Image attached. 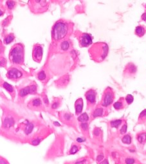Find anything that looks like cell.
<instances>
[{
    "mask_svg": "<svg viewBox=\"0 0 146 164\" xmlns=\"http://www.w3.org/2000/svg\"><path fill=\"white\" fill-rule=\"evenodd\" d=\"M113 99H114V93H113L112 89L108 88L106 89L104 94L102 105L104 107H108L109 106L112 104Z\"/></svg>",
    "mask_w": 146,
    "mask_h": 164,
    "instance_id": "obj_6",
    "label": "cell"
},
{
    "mask_svg": "<svg viewBox=\"0 0 146 164\" xmlns=\"http://www.w3.org/2000/svg\"><path fill=\"white\" fill-rule=\"evenodd\" d=\"M142 20H144V21H146V12L144 13V14H142Z\"/></svg>",
    "mask_w": 146,
    "mask_h": 164,
    "instance_id": "obj_33",
    "label": "cell"
},
{
    "mask_svg": "<svg viewBox=\"0 0 146 164\" xmlns=\"http://www.w3.org/2000/svg\"><path fill=\"white\" fill-rule=\"evenodd\" d=\"M45 78H46V75H45V73L44 71H41V72L39 73V74H38L39 79L41 80H44Z\"/></svg>",
    "mask_w": 146,
    "mask_h": 164,
    "instance_id": "obj_25",
    "label": "cell"
},
{
    "mask_svg": "<svg viewBox=\"0 0 146 164\" xmlns=\"http://www.w3.org/2000/svg\"><path fill=\"white\" fill-rule=\"evenodd\" d=\"M31 106L32 107H34L35 109L38 108L41 106V101L39 99H35L33 101H32L31 102Z\"/></svg>",
    "mask_w": 146,
    "mask_h": 164,
    "instance_id": "obj_15",
    "label": "cell"
},
{
    "mask_svg": "<svg viewBox=\"0 0 146 164\" xmlns=\"http://www.w3.org/2000/svg\"><path fill=\"white\" fill-rule=\"evenodd\" d=\"M75 108L76 115H79L81 113L83 108V101L82 99H79L77 100L75 104Z\"/></svg>",
    "mask_w": 146,
    "mask_h": 164,
    "instance_id": "obj_12",
    "label": "cell"
},
{
    "mask_svg": "<svg viewBox=\"0 0 146 164\" xmlns=\"http://www.w3.org/2000/svg\"><path fill=\"white\" fill-rule=\"evenodd\" d=\"M23 75V73L21 71L16 67L10 68L7 72V77L10 79L16 80L20 79Z\"/></svg>",
    "mask_w": 146,
    "mask_h": 164,
    "instance_id": "obj_8",
    "label": "cell"
},
{
    "mask_svg": "<svg viewBox=\"0 0 146 164\" xmlns=\"http://www.w3.org/2000/svg\"><path fill=\"white\" fill-rule=\"evenodd\" d=\"M146 33V27L144 25H138L135 28V34L139 37H143Z\"/></svg>",
    "mask_w": 146,
    "mask_h": 164,
    "instance_id": "obj_11",
    "label": "cell"
},
{
    "mask_svg": "<svg viewBox=\"0 0 146 164\" xmlns=\"http://www.w3.org/2000/svg\"><path fill=\"white\" fill-rule=\"evenodd\" d=\"M43 46L39 44H35L32 50V57L34 61L37 63H40L43 57Z\"/></svg>",
    "mask_w": 146,
    "mask_h": 164,
    "instance_id": "obj_7",
    "label": "cell"
},
{
    "mask_svg": "<svg viewBox=\"0 0 146 164\" xmlns=\"http://www.w3.org/2000/svg\"><path fill=\"white\" fill-rule=\"evenodd\" d=\"M14 38H15V36H14V34H12V33L9 34L8 35L5 36V39H4L5 44H10L11 43H12L13 40L14 39Z\"/></svg>",
    "mask_w": 146,
    "mask_h": 164,
    "instance_id": "obj_14",
    "label": "cell"
},
{
    "mask_svg": "<svg viewBox=\"0 0 146 164\" xmlns=\"http://www.w3.org/2000/svg\"><path fill=\"white\" fill-rule=\"evenodd\" d=\"M28 7L34 14H41L46 12L49 7L48 0H28Z\"/></svg>",
    "mask_w": 146,
    "mask_h": 164,
    "instance_id": "obj_4",
    "label": "cell"
},
{
    "mask_svg": "<svg viewBox=\"0 0 146 164\" xmlns=\"http://www.w3.org/2000/svg\"><path fill=\"white\" fill-rule=\"evenodd\" d=\"M77 151H78V147H77V146H76V145H74V146H73L72 147V149H70V153L72 154H75V153L77 152Z\"/></svg>",
    "mask_w": 146,
    "mask_h": 164,
    "instance_id": "obj_27",
    "label": "cell"
},
{
    "mask_svg": "<svg viewBox=\"0 0 146 164\" xmlns=\"http://www.w3.org/2000/svg\"><path fill=\"white\" fill-rule=\"evenodd\" d=\"M146 120V109L142 111L140 116H139V122H144Z\"/></svg>",
    "mask_w": 146,
    "mask_h": 164,
    "instance_id": "obj_23",
    "label": "cell"
},
{
    "mask_svg": "<svg viewBox=\"0 0 146 164\" xmlns=\"http://www.w3.org/2000/svg\"><path fill=\"white\" fill-rule=\"evenodd\" d=\"M75 164H83V162H77Z\"/></svg>",
    "mask_w": 146,
    "mask_h": 164,
    "instance_id": "obj_35",
    "label": "cell"
},
{
    "mask_svg": "<svg viewBox=\"0 0 146 164\" xmlns=\"http://www.w3.org/2000/svg\"><path fill=\"white\" fill-rule=\"evenodd\" d=\"M3 87L5 89L7 90V92H8L10 93L14 92V88H13V87L11 84H8L7 82H3Z\"/></svg>",
    "mask_w": 146,
    "mask_h": 164,
    "instance_id": "obj_18",
    "label": "cell"
},
{
    "mask_svg": "<svg viewBox=\"0 0 146 164\" xmlns=\"http://www.w3.org/2000/svg\"><path fill=\"white\" fill-rule=\"evenodd\" d=\"M33 130V125H32L31 124H28L27 125V127H26V133L27 134L28 133H30V132Z\"/></svg>",
    "mask_w": 146,
    "mask_h": 164,
    "instance_id": "obj_26",
    "label": "cell"
},
{
    "mask_svg": "<svg viewBox=\"0 0 146 164\" xmlns=\"http://www.w3.org/2000/svg\"><path fill=\"white\" fill-rule=\"evenodd\" d=\"M103 112H104V110L102 108L96 109L94 111L93 113V117L95 118V117H101V116L103 115Z\"/></svg>",
    "mask_w": 146,
    "mask_h": 164,
    "instance_id": "obj_17",
    "label": "cell"
},
{
    "mask_svg": "<svg viewBox=\"0 0 146 164\" xmlns=\"http://www.w3.org/2000/svg\"><path fill=\"white\" fill-rule=\"evenodd\" d=\"M25 47L22 43H16L12 46L9 52V59L12 64H23Z\"/></svg>",
    "mask_w": 146,
    "mask_h": 164,
    "instance_id": "obj_3",
    "label": "cell"
},
{
    "mask_svg": "<svg viewBox=\"0 0 146 164\" xmlns=\"http://www.w3.org/2000/svg\"><path fill=\"white\" fill-rule=\"evenodd\" d=\"M134 98L131 95H128L126 97V102L128 103V104H130L133 102Z\"/></svg>",
    "mask_w": 146,
    "mask_h": 164,
    "instance_id": "obj_24",
    "label": "cell"
},
{
    "mask_svg": "<svg viewBox=\"0 0 146 164\" xmlns=\"http://www.w3.org/2000/svg\"><path fill=\"white\" fill-rule=\"evenodd\" d=\"M126 163L127 164H133L134 162H135V160H133V159H127L126 160Z\"/></svg>",
    "mask_w": 146,
    "mask_h": 164,
    "instance_id": "obj_30",
    "label": "cell"
},
{
    "mask_svg": "<svg viewBox=\"0 0 146 164\" xmlns=\"http://www.w3.org/2000/svg\"><path fill=\"white\" fill-rule=\"evenodd\" d=\"M126 131H127V125L126 124H124L123 126L121 128V134H124Z\"/></svg>",
    "mask_w": 146,
    "mask_h": 164,
    "instance_id": "obj_29",
    "label": "cell"
},
{
    "mask_svg": "<svg viewBox=\"0 0 146 164\" xmlns=\"http://www.w3.org/2000/svg\"><path fill=\"white\" fill-rule=\"evenodd\" d=\"M91 58L95 62H102L106 59L109 52L108 45L104 42L93 43L88 50Z\"/></svg>",
    "mask_w": 146,
    "mask_h": 164,
    "instance_id": "obj_2",
    "label": "cell"
},
{
    "mask_svg": "<svg viewBox=\"0 0 146 164\" xmlns=\"http://www.w3.org/2000/svg\"><path fill=\"white\" fill-rule=\"evenodd\" d=\"M81 127H82V128H84V130H87V125L86 123H84V124H82V125H81Z\"/></svg>",
    "mask_w": 146,
    "mask_h": 164,
    "instance_id": "obj_32",
    "label": "cell"
},
{
    "mask_svg": "<svg viewBox=\"0 0 146 164\" xmlns=\"http://www.w3.org/2000/svg\"><path fill=\"white\" fill-rule=\"evenodd\" d=\"M126 106V104L124 101H119L116 102L114 104H113V107L116 110H120L124 108Z\"/></svg>",
    "mask_w": 146,
    "mask_h": 164,
    "instance_id": "obj_13",
    "label": "cell"
},
{
    "mask_svg": "<svg viewBox=\"0 0 146 164\" xmlns=\"http://www.w3.org/2000/svg\"><path fill=\"white\" fill-rule=\"evenodd\" d=\"M122 141L123 143H124L126 144H130L131 142V138L129 134L125 135V136L122 138Z\"/></svg>",
    "mask_w": 146,
    "mask_h": 164,
    "instance_id": "obj_22",
    "label": "cell"
},
{
    "mask_svg": "<svg viewBox=\"0 0 146 164\" xmlns=\"http://www.w3.org/2000/svg\"><path fill=\"white\" fill-rule=\"evenodd\" d=\"M60 47H61V50H63L64 51L67 50L69 48V47H70L69 41L65 40V41H61V44H60Z\"/></svg>",
    "mask_w": 146,
    "mask_h": 164,
    "instance_id": "obj_16",
    "label": "cell"
},
{
    "mask_svg": "<svg viewBox=\"0 0 146 164\" xmlns=\"http://www.w3.org/2000/svg\"><path fill=\"white\" fill-rule=\"evenodd\" d=\"M137 139L140 144H144L146 141V133H142L138 135Z\"/></svg>",
    "mask_w": 146,
    "mask_h": 164,
    "instance_id": "obj_19",
    "label": "cell"
},
{
    "mask_svg": "<svg viewBox=\"0 0 146 164\" xmlns=\"http://www.w3.org/2000/svg\"><path fill=\"white\" fill-rule=\"evenodd\" d=\"M122 120H113L110 122L111 124V125L112 127H115V128H118L121 124H122Z\"/></svg>",
    "mask_w": 146,
    "mask_h": 164,
    "instance_id": "obj_21",
    "label": "cell"
},
{
    "mask_svg": "<svg viewBox=\"0 0 146 164\" xmlns=\"http://www.w3.org/2000/svg\"><path fill=\"white\" fill-rule=\"evenodd\" d=\"M86 97L87 103L90 104H93L96 101V92L93 89H90L86 93Z\"/></svg>",
    "mask_w": 146,
    "mask_h": 164,
    "instance_id": "obj_10",
    "label": "cell"
},
{
    "mask_svg": "<svg viewBox=\"0 0 146 164\" xmlns=\"http://www.w3.org/2000/svg\"><path fill=\"white\" fill-rule=\"evenodd\" d=\"M75 35L80 47H87L92 44V37L90 34L77 31Z\"/></svg>",
    "mask_w": 146,
    "mask_h": 164,
    "instance_id": "obj_5",
    "label": "cell"
},
{
    "mask_svg": "<svg viewBox=\"0 0 146 164\" xmlns=\"http://www.w3.org/2000/svg\"><path fill=\"white\" fill-rule=\"evenodd\" d=\"M100 164H108V160H105L104 161H103V162H102L101 163H100Z\"/></svg>",
    "mask_w": 146,
    "mask_h": 164,
    "instance_id": "obj_34",
    "label": "cell"
},
{
    "mask_svg": "<svg viewBox=\"0 0 146 164\" xmlns=\"http://www.w3.org/2000/svg\"><path fill=\"white\" fill-rule=\"evenodd\" d=\"M1 164H9V163L6 160L3 158H1Z\"/></svg>",
    "mask_w": 146,
    "mask_h": 164,
    "instance_id": "obj_31",
    "label": "cell"
},
{
    "mask_svg": "<svg viewBox=\"0 0 146 164\" xmlns=\"http://www.w3.org/2000/svg\"><path fill=\"white\" fill-rule=\"evenodd\" d=\"M14 5H15V3L12 1H8L6 2V5H7L8 8L9 9H12L14 8Z\"/></svg>",
    "mask_w": 146,
    "mask_h": 164,
    "instance_id": "obj_28",
    "label": "cell"
},
{
    "mask_svg": "<svg viewBox=\"0 0 146 164\" xmlns=\"http://www.w3.org/2000/svg\"><path fill=\"white\" fill-rule=\"evenodd\" d=\"M35 92H36L35 86L32 85L30 86H27L19 90V95L23 97V96H27L28 93H34Z\"/></svg>",
    "mask_w": 146,
    "mask_h": 164,
    "instance_id": "obj_9",
    "label": "cell"
},
{
    "mask_svg": "<svg viewBox=\"0 0 146 164\" xmlns=\"http://www.w3.org/2000/svg\"><path fill=\"white\" fill-rule=\"evenodd\" d=\"M73 30V24L64 19H59L55 23L51 29V39L54 41H62L70 36Z\"/></svg>",
    "mask_w": 146,
    "mask_h": 164,
    "instance_id": "obj_1",
    "label": "cell"
},
{
    "mask_svg": "<svg viewBox=\"0 0 146 164\" xmlns=\"http://www.w3.org/2000/svg\"><path fill=\"white\" fill-rule=\"evenodd\" d=\"M88 120H89V117L86 113H84L82 114L78 117V120L81 122H86L87 121H88Z\"/></svg>",
    "mask_w": 146,
    "mask_h": 164,
    "instance_id": "obj_20",
    "label": "cell"
}]
</instances>
